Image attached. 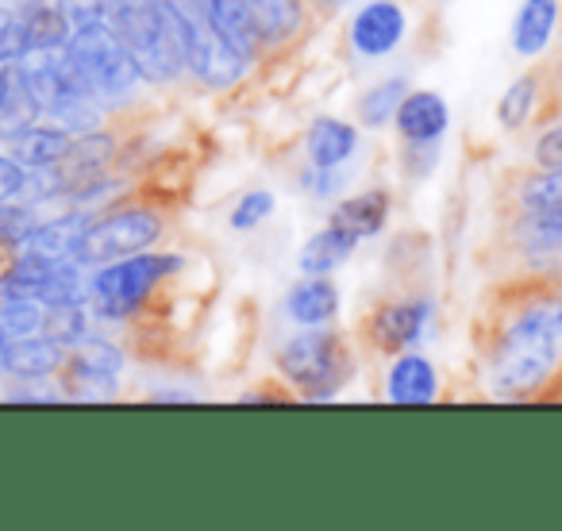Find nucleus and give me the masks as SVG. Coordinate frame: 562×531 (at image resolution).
<instances>
[{
	"instance_id": "26",
	"label": "nucleus",
	"mask_w": 562,
	"mask_h": 531,
	"mask_svg": "<svg viewBox=\"0 0 562 531\" xmlns=\"http://www.w3.org/2000/svg\"><path fill=\"white\" fill-rule=\"evenodd\" d=\"M74 366L89 370V374L116 377L120 366H124V354H120L112 343H104V339H78V354H74Z\"/></svg>"
},
{
	"instance_id": "9",
	"label": "nucleus",
	"mask_w": 562,
	"mask_h": 531,
	"mask_svg": "<svg viewBox=\"0 0 562 531\" xmlns=\"http://www.w3.org/2000/svg\"><path fill=\"white\" fill-rule=\"evenodd\" d=\"M201 12H204L209 32L216 35L235 58H243V63L250 66L262 55V35H258L247 0H201Z\"/></svg>"
},
{
	"instance_id": "28",
	"label": "nucleus",
	"mask_w": 562,
	"mask_h": 531,
	"mask_svg": "<svg viewBox=\"0 0 562 531\" xmlns=\"http://www.w3.org/2000/svg\"><path fill=\"white\" fill-rule=\"evenodd\" d=\"M4 331L9 336H35V331H43V313H40V305L35 301H27V297H12V305L4 308Z\"/></svg>"
},
{
	"instance_id": "12",
	"label": "nucleus",
	"mask_w": 562,
	"mask_h": 531,
	"mask_svg": "<svg viewBox=\"0 0 562 531\" xmlns=\"http://www.w3.org/2000/svg\"><path fill=\"white\" fill-rule=\"evenodd\" d=\"M428 313H431V305H424V301L385 305V308H378L370 331H374L382 351H405V347H413L416 339H420V328H424V320H428Z\"/></svg>"
},
{
	"instance_id": "35",
	"label": "nucleus",
	"mask_w": 562,
	"mask_h": 531,
	"mask_svg": "<svg viewBox=\"0 0 562 531\" xmlns=\"http://www.w3.org/2000/svg\"><path fill=\"white\" fill-rule=\"evenodd\" d=\"M4 351H9V331H4V324H0V366H4Z\"/></svg>"
},
{
	"instance_id": "23",
	"label": "nucleus",
	"mask_w": 562,
	"mask_h": 531,
	"mask_svg": "<svg viewBox=\"0 0 562 531\" xmlns=\"http://www.w3.org/2000/svg\"><path fill=\"white\" fill-rule=\"evenodd\" d=\"M355 247H359V239H355L351 231L328 224L321 235H313V239L305 242V250H301V270H305V274H331L336 266H344L347 258H351Z\"/></svg>"
},
{
	"instance_id": "4",
	"label": "nucleus",
	"mask_w": 562,
	"mask_h": 531,
	"mask_svg": "<svg viewBox=\"0 0 562 531\" xmlns=\"http://www.w3.org/2000/svg\"><path fill=\"white\" fill-rule=\"evenodd\" d=\"M104 20L120 35L127 55L135 58L143 78L173 81L181 74V58L158 16L155 0H104Z\"/></svg>"
},
{
	"instance_id": "27",
	"label": "nucleus",
	"mask_w": 562,
	"mask_h": 531,
	"mask_svg": "<svg viewBox=\"0 0 562 531\" xmlns=\"http://www.w3.org/2000/svg\"><path fill=\"white\" fill-rule=\"evenodd\" d=\"M43 328L63 347L78 343V339L86 336V313H81L78 305H55V316H43Z\"/></svg>"
},
{
	"instance_id": "20",
	"label": "nucleus",
	"mask_w": 562,
	"mask_h": 531,
	"mask_svg": "<svg viewBox=\"0 0 562 531\" xmlns=\"http://www.w3.org/2000/svg\"><path fill=\"white\" fill-rule=\"evenodd\" d=\"M436 397V370L420 354H401L390 370V400L397 405H428Z\"/></svg>"
},
{
	"instance_id": "11",
	"label": "nucleus",
	"mask_w": 562,
	"mask_h": 531,
	"mask_svg": "<svg viewBox=\"0 0 562 531\" xmlns=\"http://www.w3.org/2000/svg\"><path fill=\"white\" fill-rule=\"evenodd\" d=\"M262 47H290L305 27V0H247Z\"/></svg>"
},
{
	"instance_id": "25",
	"label": "nucleus",
	"mask_w": 562,
	"mask_h": 531,
	"mask_svg": "<svg viewBox=\"0 0 562 531\" xmlns=\"http://www.w3.org/2000/svg\"><path fill=\"white\" fill-rule=\"evenodd\" d=\"M536 97H539L536 78H516L513 86L505 89V97H501V109H497L501 127H505V132H520L531 120V112H536Z\"/></svg>"
},
{
	"instance_id": "19",
	"label": "nucleus",
	"mask_w": 562,
	"mask_h": 531,
	"mask_svg": "<svg viewBox=\"0 0 562 531\" xmlns=\"http://www.w3.org/2000/svg\"><path fill=\"white\" fill-rule=\"evenodd\" d=\"M20 20V32H24V43H27V55L32 50H58L66 47V39H70V27H66L63 12L50 9L47 0H27L24 9L16 12Z\"/></svg>"
},
{
	"instance_id": "16",
	"label": "nucleus",
	"mask_w": 562,
	"mask_h": 531,
	"mask_svg": "<svg viewBox=\"0 0 562 531\" xmlns=\"http://www.w3.org/2000/svg\"><path fill=\"white\" fill-rule=\"evenodd\" d=\"M355 147H359V132L351 124H344V120L321 116L308 127V158H313V166L336 170L355 155Z\"/></svg>"
},
{
	"instance_id": "5",
	"label": "nucleus",
	"mask_w": 562,
	"mask_h": 531,
	"mask_svg": "<svg viewBox=\"0 0 562 531\" xmlns=\"http://www.w3.org/2000/svg\"><path fill=\"white\" fill-rule=\"evenodd\" d=\"M66 55L78 66V74L86 78V86L97 97L120 101L139 86V66L127 55V47L120 43V35L109 24H89L81 32H74V39H66Z\"/></svg>"
},
{
	"instance_id": "34",
	"label": "nucleus",
	"mask_w": 562,
	"mask_h": 531,
	"mask_svg": "<svg viewBox=\"0 0 562 531\" xmlns=\"http://www.w3.org/2000/svg\"><path fill=\"white\" fill-rule=\"evenodd\" d=\"M536 162L543 166V170H551V166H562V124L551 127V132H547L543 139L536 143Z\"/></svg>"
},
{
	"instance_id": "33",
	"label": "nucleus",
	"mask_w": 562,
	"mask_h": 531,
	"mask_svg": "<svg viewBox=\"0 0 562 531\" xmlns=\"http://www.w3.org/2000/svg\"><path fill=\"white\" fill-rule=\"evenodd\" d=\"M27 189V170L12 158H0V201H12Z\"/></svg>"
},
{
	"instance_id": "14",
	"label": "nucleus",
	"mask_w": 562,
	"mask_h": 531,
	"mask_svg": "<svg viewBox=\"0 0 562 531\" xmlns=\"http://www.w3.org/2000/svg\"><path fill=\"white\" fill-rule=\"evenodd\" d=\"M40 112L43 109L27 86L24 66H0V135H16L32 127Z\"/></svg>"
},
{
	"instance_id": "22",
	"label": "nucleus",
	"mask_w": 562,
	"mask_h": 531,
	"mask_svg": "<svg viewBox=\"0 0 562 531\" xmlns=\"http://www.w3.org/2000/svg\"><path fill=\"white\" fill-rule=\"evenodd\" d=\"M70 147V135L63 127H24L12 135V155L27 170H50Z\"/></svg>"
},
{
	"instance_id": "21",
	"label": "nucleus",
	"mask_w": 562,
	"mask_h": 531,
	"mask_svg": "<svg viewBox=\"0 0 562 531\" xmlns=\"http://www.w3.org/2000/svg\"><path fill=\"white\" fill-rule=\"evenodd\" d=\"M86 216H63V219H50V224H40L27 231V250L40 258H47V262H66V258H74V250H78L81 235H86Z\"/></svg>"
},
{
	"instance_id": "8",
	"label": "nucleus",
	"mask_w": 562,
	"mask_h": 531,
	"mask_svg": "<svg viewBox=\"0 0 562 531\" xmlns=\"http://www.w3.org/2000/svg\"><path fill=\"white\" fill-rule=\"evenodd\" d=\"M405 27L408 20L401 12V4H393V0H370V4L359 9V16L351 20V47L362 58H382L401 47Z\"/></svg>"
},
{
	"instance_id": "2",
	"label": "nucleus",
	"mask_w": 562,
	"mask_h": 531,
	"mask_svg": "<svg viewBox=\"0 0 562 531\" xmlns=\"http://www.w3.org/2000/svg\"><path fill=\"white\" fill-rule=\"evenodd\" d=\"M158 16H162L166 32H170L173 47H178L181 70L201 78L212 89H227L243 78L247 63L235 58L216 35L209 32L201 12V0H155Z\"/></svg>"
},
{
	"instance_id": "32",
	"label": "nucleus",
	"mask_w": 562,
	"mask_h": 531,
	"mask_svg": "<svg viewBox=\"0 0 562 531\" xmlns=\"http://www.w3.org/2000/svg\"><path fill=\"white\" fill-rule=\"evenodd\" d=\"M531 235H536L539 242H551V247H559V242H562V204H559V208L536 212V219H531Z\"/></svg>"
},
{
	"instance_id": "31",
	"label": "nucleus",
	"mask_w": 562,
	"mask_h": 531,
	"mask_svg": "<svg viewBox=\"0 0 562 531\" xmlns=\"http://www.w3.org/2000/svg\"><path fill=\"white\" fill-rule=\"evenodd\" d=\"M27 231H32V216L16 204L0 201V239H27Z\"/></svg>"
},
{
	"instance_id": "29",
	"label": "nucleus",
	"mask_w": 562,
	"mask_h": 531,
	"mask_svg": "<svg viewBox=\"0 0 562 531\" xmlns=\"http://www.w3.org/2000/svg\"><path fill=\"white\" fill-rule=\"evenodd\" d=\"M270 212H273V193L258 189V193H247L232 208V227H239V231H250V227L262 224V219L270 216Z\"/></svg>"
},
{
	"instance_id": "3",
	"label": "nucleus",
	"mask_w": 562,
	"mask_h": 531,
	"mask_svg": "<svg viewBox=\"0 0 562 531\" xmlns=\"http://www.w3.org/2000/svg\"><path fill=\"white\" fill-rule=\"evenodd\" d=\"M278 366L308 400H328L355 374V359L347 339L339 331H324V328H308L301 336H293L290 343H281Z\"/></svg>"
},
{
	"instance_id": "24",
	"label": "nucleus",
	"mask_w": 562,
	"mask_h": 531,
	"mask_svg": "<svg viewBox=\"0 0 562 531\" xmlns=\"http://www.w3.org/2000/svg\"><path fill=\"white\" fill-rule=\"evenodd\" d=\"M405 93H408V86H405V78H390V81H382V86H374L367 97L359 101V120L367 127H382V124H390L393 120V112H397V104L405 101Z\"/></svg>"
},
{
	"instance_id": "1",
	"label": "nucleus",
	"mask_w": 562,
	"mask_h": 531,
	"mask_svg": "<svg viewBox=\"0 0 562 531\" xmlns=\"http://www.w3.org/2000/svg\"><path fill=\"white\" fill-rule=\"evenodd\" d=\"M562 359V324L554 305H536L520 313L501 336L493 359V382L505 397H524L551 377Z\"/></svg>"
},
{
	"instance_id": "10",
	"label": "nucleus",
	"mask_w": 562,
	"mask_h": 531,
	"mask_svg": "<svg viewBox=\"0 0 562 531\" xmlns=\"http://www.w3.org/2000/svg\"><path fill=\"white\" fill-rule=\"evenodd\" d=\"M393 120H397V132L405 135V143H413V147H431V143L443 139L451 112H447V101L439 93L416 89V93H405V101L397 104Z\"/></svg>"
},
{
	"instance_id": "30",
	"label": "nucleus",
	"mask_w": 562,
	"mask_h": 531,
	"mask_svg": "<svg viewBox=\"0 0 562 531\" xmlns=\"http://www.w3.org/2000/svg\"><path fill=\"white\" fill-rule=\"evenodd\" d=\"M55 9L63 12V20H66L70 32H81V27L101 24L104 20V0H58Z\"/></svg>"
},
{
	"instance_id": "6",
	"label": "nucleus",
	"mask_w": 562,
	"mask_h": 531,
	"mask_svg": "<svg viewBox=\"0 0 562 531\" xmlns=\"http://www.w3.org/2000/svg\"><path fill=\"white\" fill-rule=\"evenodd\" d=\"M181 266L178 255H127L112 262L109 270L93 278V305L109 320H124L147 301L162 278H170Z\"/></svg>"
},
{
	"instance_id": "7",
	"label": "nucleus",
	"mask_w": 562,
	"mask_h": 531,
	"mask_svg": "<svg viewBox=\"0 0 562 531\" xmlns=\"http://www.w3.org/2000/svg\"><path fill=\"white\" fill-rule=\"evenodd\" d=\"M158 235H162V219H158L155 212L124 208V212H112V216L97 219V224H89L78 250H74V258L89 266L112 262V258H127V255L147 250Z\"/></svg>"
},
{
	"instance_id": "18",
	"label": "nucleus",
	"mask_w": 562,
	"mask_h": 531,
	"mask_svg": "<svg viewBox=\"0 0 562 531\" xmlns=\"http://www.w3.org/2000/svg\"><path fill=\"white\" fill-rule=\"evenodd\" d=\"M385 216H390V196L382 189H367L359 196H347L344 204H336L331 212V224L351 231L355 239H367V235H378L385 227Z\"/></svg>"
},
{
	"instance_id": "17",
	"label": "nucleus",
	"mask_w": 562,
	"mask_h": 531,
	"mask_svg": "<svg viewBox=\"0 0 562 531\" xmlns=\"http://www.w3.org/2000/svg\"><path fill=\"white\" fill-rule=\"evenodd\" d=\"M554 20H559V0H524L513 24V50L524 58L539 55L551 43Z\"/></svg>"
},
{
	"instance_id": "13",
	"label": "nucleus",
	"mask_w": 562,
	"mask_h": 531,
	"mask_svg": "<svg viewBox=\"0 0 562 531\" xmlns=\"http://www.w3.org/2000/svg\"><path fill=\"white\" fill-rule=\"evenodd\" d=\"M285 308L305 328H324L339 316V290L328 282V274H308L305 282L293 285Z\"/></svg>"
},
{
	"instance_id": "15",
	"label": "nucleus",
	"mask_w": 562,
	"mask_h": 531,
	"mask_svg": "<svg viewBox=\"0 0 562 531\" xmlns=\"http://www.w3.org/2000/svg\"><path fill=\"white\" fill-rule=\"evenodd\" d=\"M63 366V343L50 336H20L16 343H9L4 351V370H12L16 377H47Z\"/></svg>"
}]
</instances>
